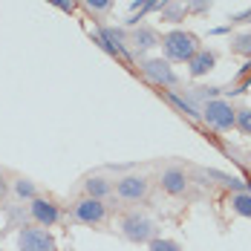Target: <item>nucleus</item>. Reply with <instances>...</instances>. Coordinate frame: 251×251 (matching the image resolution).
Instances as JSON below:
<instances>
[{
    "instance_id": "f257e3e1",
    "label": "nucleus",
    "mask_w": 251,
    "mask_h": 251,
    "mask_svg": "<svg viewBox=\"0 0 251 251\" xmlns=\"http://www.w3.org/2000/svg\"><path fill=\"white\" fill-rule=\"evenodd\" d=\"M162 50L168 55V61H191L200 47H197V38H194L191 32L176 29V32H168V35L162 38Z\"/></svg>"
},
{
    "instance_id": "f03ea898",
    "label": "nucleus",
    "mask_w": 251,
    "mask_h": 251,
    "mask_svg": "<svg viewBox=\"0 0 251 251\" xmlns=\"http://www.w3.org/2000/svg\"><path fill=\"white\" fill-rule=\"evenodd\" d=\"M122 234L130 243H151V240H156V223L151 217L133 211V214H127L122 220Z\"/></svg>"
},
{
    "instance_id": "7ed1b4c3",
    "label": "nucleus",
    "mask_w": 251,
    "mask_h": 251,
    "mask_svg": "<svg viewBox=\"0 0 251 251\" xmlns=\"http://www.w3.org/2000/svg\"><path fill=\"white\" fill-rule=\"evenodd\" d=\"M18 251H55V237L41 226H24L18 231Z\"/></svg>"
},
{
    "instance_id": "20e7f679",
    "label": "nucleus",
    "mask_w": 251,
    "mask_h": 251,
    "mask_svg": "<svg viewBox=\"0 0 251 251\" xmlns=\"http://www.w3.org/2000/svg\"><path fill=\"white\" fill-rule=\"evenodd\" d=\"M202 116H205V122L214 127V130H231V127H234V119H237V110H231L228 101L214 99V101L205 104Z\"/></svg>"
},
{
    "instance_id": "39448f33",
    "label": "nucleus",
    "mask_w": 251,
    "mask_h": 251,
    "mask_svg": "<svg viewBox=\"0 0 251 251\" xmlns=\"http://www.w3.org/2000/svg\"><path fill=\"white\" fill-rule=\"evenodd\" d=\"M75 220L84 223V226H101L107 220V205H104V200L87 197V200L75 202Z\"/></svg>"
},
{
    "instance_id": "423d86ee",
    "label": "nucleus",
    "mask_w": 251,
    "mask_h": 251,
    "mask_svg": "<svg viewBox=\"0 0 251 251\" xmlns=\"http://www.w3.org/2000/svg\"><path fill=\"white\" fill-rule=\"evenodd\" d=\"M142 73H145V78H148L151 84H156V87H174L176 84V73L171 70V64L162 61V58L145 61V64H142Z\"/></svg>"
},
{
    "instance_id": "0eeeda50",
    "label": "nucleus",
    "mask_w": 251,
    "mask_h": 251,
    "mask_svg": "<svg viewBox=\"0 0 251 251\" xmlns=\"http://www.w3.org/2000/svg\"><path fill=\"white\" fill-rule=\"evenodd\" d=\"M29 217H32L41 228H52L58 220H61V211H58V205H55V202L35 197V200L29 202Z\"/></svg>"
},
{
    "instance_id": "6e6552de",
    "label": "nucleus",
    "mask_w": 251,
    "mask_h": 251,
    "mask_svg": "<svg viewBox=\"0 0 251 251\" xmlns=\"http://www.w3.org/2000/svg\"><path fill=\"white\" fill-rule=\"evenodd\" d=\"M116 194L122 197L125 202H139L148 197V179L145 176H125V179H119L116 182Z\"/></svg>"
},
{
    "instance_id": "1a4fd4ad",
    "label": "nucleus",
    "mask_w": 251,
    "mask_h": 251,
    "mask_svg": "<svg viewBox=\"0 0 251 251\" xmlns=\"http://www.w3.org/2000/svg\"><path fill=\"white\" fill-rule=\"evenodd\" d=\"M162 188H165L171 197L185 194V191H188V176H185V171H179V168H168V171H162Z\"/></svg>"
},
{
    "instance_id": "9d476101",
    "label": "nucleus",
    "mask_w": 251,
    "mask_h": 251,
    "mask_svg": "<svg viewBox=\"0 0 251 251\" xmlns=\"http://www.w3.org/2000/svg\"><path fill=\"white\" fill-rule=\"evenodd\" d=\"M214 64H217V58H214L208 50H197V55L188 61V67H191V75H194V78H200V75H205V73H211V70H214Z\"/></svg>"
},
{
    "instance_id": "9b49d317",
    "label": "nucleus",
    "mask_w": 251,
    "mask_h": 251,
    "mask_svg": "<svg viewBox=\"0 0 251 251\" xmlns=\"http://www.w3.org/2000/svg\"><path fill=\"white\" fill-rule=\"evenodd\" d=\"M162 41H159V35L148 29V26H139L136 32H133V47L136 50H153V47H159Z\"/></svg>"
},
{
    "instance_id": "f8f14e48",
    "label": "nucleus",
    "mask_w": 251,
    "mask_h": 251,
    "mask_svg": "<svg viewBox=\"0 0 251 251\" xmlns=\"http://www.w3.org/2000/svg\"><path fill=\"white\" fill-rule=\"evenodd\" d=\"M84 191H87V197H93V200H104V197H110L113 185H110L107 179H101V176H90V179L84 182Z\"/></svg>"
},
{
    "instance_id": "ddd939ff",
    "label": "nucleus",
    "mask_w": 251,
    "mask_h": 251,
    "mask_svg": "<svg viewBox=\"0 0 251 251\" xmlns=\"http://www.w3.org/2000/svg\"><path fill=\"white\" fill-rule=\"evenodd\" d=\"M165 99L171 101V104H174V107L179 110V113H185L188 119H200V116H202V113L197 110V107H194V104H191V101H188V99H182V96H176V93H165Z\"/></svg>"
},
{
    "instance_id": "4468645a",
    "label": "nucleus",
    "mask_w": 251,
    "mask_h": 251,
    "mask_svg": "<svg viewBox=\"0 0 251 251\" xmlns=\"http://www.w3.org/2000/svg\"><path fill=\"white\" fill-rule=\"evenodd\" d=\"M231 208H234V214H240V217H251V194H246V191L234 194V197H231Z\"/></svg>"
},
{
    "instance_id": "2eb2a0df",
    "label": "nucleus",
    "mask_w": 251,
    "mask_h": 251,
    "mask_svg": "<svg viewBox=\"0 0 251 251\" xmlns=\"http://www.w3.org/2000/svg\"><path fill=\"white\" fill-rule=\"evenodd\" d=\"M162 12V21H168V24H179L182 18H185V6L182 3H171V6H165V9H159Z\"/></svg>"
},
{
    "instance_id": "dca6fc26",
    "label": "nucleus",
    "mask_w": 251,
    "mask_h": 251,
    "mask_svg": "<svg viewBox=\"0 0 251 251\" xmlns=\"http://www.w3.org/2000/svg\"><path fill=\"white\" fill-rule=\"evenodd\" d=\"M15 197H18V200H35V197H38V191H35V185H32V182H29V179H18V182H15Z\"/></svg>"
},
{
    "instance_id": "f3484780",
    "label": "nucleus",
    "mask_w": 251,
    "mask_h": 251,
    "mask_svg": "<svg viewBox=\"0 0 251 251\" xmlns=\"http://www.w3.org/2000/svg\"><path fill=\"white\" fill-rule=\"evenodd\" d=\"M234 52L251 58V32H243V35H237V38H234Z\"/></svg>"
},
{
    "instance_id": "a211bd4d",
    "label": "nucleus",
    "mask_w": 251,
    "mask_h": 251,
    "mask_svg": "<svg viewBox=\"0 0 251 251\" xmlns=\"http://www.w3.org/2000/svg\"><path fill=\"white\" fill-rule=\"evenodd\" d=\"M234 127H240V130H243L246 136H251V110H237Z\"/></svg>"
},
{
    "instance_id": "6ab92c4d",
    "label": "nucleus",
    "mask_w": 251,
    "mask_h": 251,
    "mask_svg": "<svg viewBox=\"0 0 251 251\" xmlns=\"http://www.w3.org/2000/svg\"><path fill=\"white\" fill-rule=\"evenodd\" d=\"M151 251H182V249H179V243H174V240L156 237V240H151Z\"/></svg>"
},
{
    "instance_id": "aec40b11",
    "label": "nucleus",
    "mask_w": 251,
    "mask_h": 251,
    "mask_svg": "<svg viewBox=\"0 0 251 251\" xmlns=\"http://www.w3.org/2000/svg\"><path fill=\"white\" fill-rule=\"evenodd\" d=\"M211 6H214V0H188V6H185V9H188V12H194V15H205Z\"/></svg>"
},
{
    "instance_id": "412c9836",
    "label": "nucleus",
    "mask_w": 251,
    "mask_h": 251,
    "mask_svg": "<svg viewBox=\"0 0 251 251\" xmlns=\"http://www.w3.org/2000/svg\"><path fill=\"white\" fill-rule=\"evenodd\" d=\"M84 3H87V6H90L93 12H107L113 0H84Z\"/></svg>"
},
{
    "instance_id": "4be33fe9",
    "label": "nucleus",
    "mask_w": 251,
    "mask_h": 251,
    "mask_svg": "<svg viewBox=\"0 0 251 251\" xmlns=\"http://www.w3.org/2000/svg\"><path fill=\"white\" fill-rule=\"evenodd\" d=\"M47 3H52V6L61 9V12H73V9H75V0H47Z\"/></svg>"
},
{
    "instance_id": "5701e85b",
    "label": "nucleus",
    "mask_w": 251,
    "mask_h": 251,
    "mask_svg": "<svg viewBox=\"0 0 251 251\" xmlns=\"http://www.w3.org/2000/svg\"><path fill=\"white\" fill-rule=\"evenodd\" d=\"M249 18H251V9H246V12L234 15V18H231V24H243V21H249Z\"/></svg>"
},
{
    "instance_id": "b1692460",
    "label": "nucleus",
    "mask_w": 251,
    "mask_h": 251,
    "mask_svg": "<svg viewBox=\"0 0 251 251\" xmlns=\"http://www.w3.org/2000/svg\"><path fill=\"white\" fill-rule=\"evenodd\" d=\"M246 194H251V182H249V185H246Z\"/></svg>"
}]
</instances>
